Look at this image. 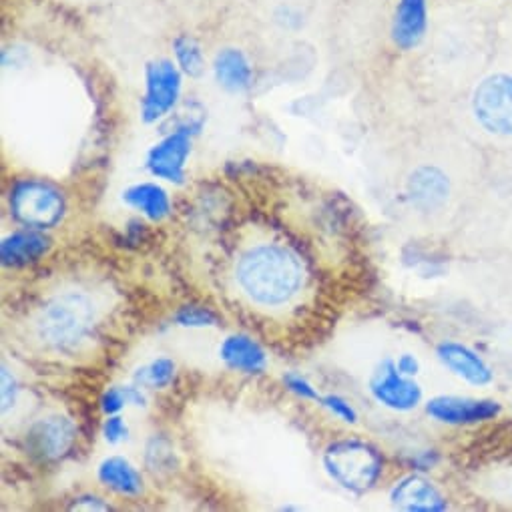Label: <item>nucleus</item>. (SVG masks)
<instances>
[{"label": "nucleus", "mask_w": 512, "mask_h": 512, "mask_svg": "<svg viewBox=\"0 0 512 512\" xmlns=\"http://www.w3.org/2000/svg\"><path fill=\"white\" fill-rule=\"evenodd\" d=\"M237 282L253 302L282 306L300 292L304 268L290 249L282 245H258L239 260Z\"/></svg>", "instance_id": "nucleus-1"}, {"label": "nucleus", "mask_w": 512, "mask_h": 512, "mask_svg": "<svg viewBox=\"0 0 512 512\" xmlns=\"http://www.w3.org/2000/svg\"><path fill=\"white\" fill-rule=\"evenodd\" d=\"M95 326V306L85 294L67 292L53 298L37 320L39 338L57 352L77 350Z\"/></svg>", "instance_id": "nucleus-2"}, {"label": "nucleus", "mask_w": 512, "mask_h": 512, "mask_svg": "<svg viewBox=\"0 0 512 512\" xmlns=\"http://www.w3.org/2000/svg\"><path fill=\"white\" fill-rule=\"evenodd\" d=\"M324 466L342 488L352 494H364L378 482L384 460L366 442L338 440L326 448Z\"/></svg>", "instance_id": "nucleus-3"}, {"label": "nucleus", "mask_w": 512, "mask_h": 512, "mask_svg": "<svg viewBox=\"0 0 512 512\" xmlns=\"http://www.w3.org/2000/svg\"><path fill=\"white\" fill-rule=\"evenodd\" d=\"M11 213L33 229L55 227L65 215L63 193L41 179H21L11 189Z\"/></svg>", "instance_id": "nucleus-4"}, {"label": "nucleus", "mask_w": 512, "mask_h": 512, "mask_svg": "<svg viewBox=\"0 0 512 512\" xmlns=\"http://www.w3.org/2000/svg\"><path fill=\"white\" fill-rule=\"evenodd\" d=\"M472 111L478 125L494 137H512V75L486 77L474 91Z\"/></svg>", "instance_id": "nucleus-5"}, {"label": "nucleus", "mask_w": 512, "mask_h": 512, "mask_svg": "<svg viewBox=\"0 0 512 512\" xmlns=\"http://www.w3.org/2000/svg\"><path fill=\"white\" fill-rule=\"evenodd\" d=\"M181 93V75L171 61H155L147 67V91L143 97V119L153 123L167 115Z\"/></svg>", "instance_id": "nucleus-6"}, {"label": "nucleus", "mask_w": 512, "mask_h": 512, "mask_svg": "<svg viewBox=\"0 0 512 512\" xmlns=\"http://www.w3.org/2000/svg\"><path fill=\"white\" fill-rule=\"evenodd\" d=\"M372 396L386 408L406 412L420 404L422 390L416 382L404 376L392 360H384L370 378Z\"/></svg>", "instance_id": "nucleus-7"}, {"label": "nucleus", "mask_w": 512, "mask_h": 512, "mask_svg": "<svg viewBox=\"0 0 512 512\" xmlns=\"http://www.w3.org/2000/svg\"><path fill=\"white\" fill-rule=\"evenodd\" d=\"M77 438V428L69 418L49 416L35 422L27 434L29 452L39 460H59L65 456Z\"/></svg>", "instance_id": "nucleus-8"}, {"label": "nucleus", "mask_w": 512, "mask_h": 512, "mask_svg": "<svg viewBox=\"0 0 512 512\" xmlns=\"http://www.w3.org/2000/svg\"><path fill=\"white\" fill-rule=\"evenodd\" d=\"M191 153V137L187 129H179L159 141L147 155L149 171L165 181L183 183L185 163Z\"/></svg>", "instance_id": "nucleus-9"}, {"label": "nucleus", "mask_w": 512, "mask_h": 512, "mask_svg": "<svg viewBox=\"0 0 512 512\" xmlns=\"http://www.w3.org/2000/svg\"><path fill=\"white\" fill-rule=\"evenodd\" d=\"M426 412L444 424H476L490 420L500 412L494 400H478L466 396H438L426 404Z\"/></svg>", "instance_id": "nucleus-10"}, {"label": "nucleus", "mask_w": 512, "mask_h": 512, "mask_svg": "<svg viewBox=\"0 0 512 512\" xmlns=\"http://www.w3.org/2000/svg\"><path fill=\"white\" fill-rule=\"evenodd\" d=\"M392 504L410 512H440L446 510V498L442 492L422 476H406L392 488Z\"/></svg>", "instance_id": "nucleus-11"}, {"label": "nucleus", "mask_w": 512, "mask_h": 512, "mask_svg": "<svg viewBox=\"0 0 512 512\" xmlns=\"http://www.w3.org/2000/svg\"><path fill=\"white\" fill-rule=\"evenodd\" d=\"M51 241L45 233L35 229L15 231L0 243V258L7 268H23L39 262L49 251Z\"/></svg>", "instance_id": "nucleus-12"}, {"label": "nucleus", "mask_w": 512, "mask_h": 512, "mask_svg": "<svg viewBox=\"0 0 512 512\" xmlns=\"http://www.w3.org/2000/svg\"><path fill=\"white\" fill-rule=\"evenodd\" d=\"M436 354L452 374L466 380L468 384L484 386L492 380V370L486 366V362L476 352L462 344L442 342L436 348Z\"/></svg>", "instance_id": "nucleus-13"}, {"label": "nucleus", "mask_w": 512, "mask_h": 512, "mask_svg": "<svg viewBox=\"0 0 512 512\" xmlns=\"http://www.w3.org/2000/svg\"><path fill=\"white\" fill-rule=\"evenodd\" d=\"M408 191L416 207L424 211H432L446 203L450 193V183H448V177L438 167L424 165L412 173Z\"/></svg>", "instance_id": "nucleus-14"}, {"label": "nucleus", "mask_w": 512, "mask_h": 512, "mask_svg": "<svg viewBox=\"0 0 512 512\" xmlns=\"http://www.w3.org/2000/svg\"><path fill=\"white\" fill-rule=\"evenodd\" d=\"M426 25V0H400L392 29L394 43L404 51L418 47L424 39Z\"/></svg>", "instance_id": "nucleus-15"}, {"label": "nucleus", "mask_w": 512, "mask_h": 512, "mask_svg": "<svg viewBox=\"0 0 512 512\" xmlns=\"http://www.w3.org/2000/svg\"><path fill=\"white\" fill-rule=\"evenodd\" d=\"M219 356L231 370H237L243 374H262L268 366V358L262 346L241 334L229 336L221 344Z\"/></svg>", "instance_id": "nucleus-16"}, {"label": "nucleus", "mask_w": 512, "mask_h": 512, "mask_svg": "<svg viewBox=\"0 0 512 512\" xmlns=\"http://www.w3.org/2000/svg\"><path fill=\"white\" fill-rule=\"evenodd\" d=\"M99 480L109 486L111 490L125 494V496H137L143 490V480L137 468L127 462L121 456H111L101 462L99 466Z\"/></svg>", "instance_id": "nucleus-17"}, {"label": "nucleus", "mask_w": 512, "mask_h": 512, "mask_svg": "<svg viewBox=\"0 0 512 512\" xmlns=\"http://www.w3.org/2000/svg\"><path fill=\"white\" fill-rule=\"evenodd\" d=\"M123 199L151 221H161L171 213V201L163 187L155 183H139L123 193Z\"/></svg>", "instance_id": "nucleus-18"}, {"label": "nucleus", "mask_w": 512, "mask_h": 512, "mask_svg": "<svg viewBox=\"0 0 512 512\" xmlns=\"http://www.w3.org/2000/svg\"><path fill=\"white\" fill-rule=\"evenodd\" d=\"M215 77L217 83L233 93L245 91L251 85V67L247 59L235 51V49H225L215 57Z\"/></svg>", "instance_id": "nucleus-19"}, {"label": "nucleus", "mask_w": 512, "mask_h": 512, "mask_svg": "<svg viewBox=\"0 0 512 512\" xmlns=\"http://www.w3.org/2000/svg\"><path fill=\"white\" fill-rule=\"evenodd\" d=\"M175 57L177 63L181 65V69L189 75V77H199L203 71V55L199 45L189 39V37H179L175 41Z\"/></svg>", "instance_id": "nucleus-20"}, {"label": "nucleus", "mask_w": 512, "mask_h": 512, "mask_svg": "<svg viewBox=\"0 0 512 512\" xmlns=\"http://www.w3.org/2000/svg\"><path fill=\"white\" fill-rule=\"evenodd\" d=\"M173 376H175V364L169 358H159L151 362L147 368L139 370L137 382L151 388H165L171 384Z\"/></svg>", "instance_id": "nucleus-21"}, {"label": "nucleus", "mask_w": 512, "mask_h": 512, "mask_svg": "<svg viewBox=\"0 0 512 512\" xmlns=\"http://www.w3.org/2000/svg\"><path fill=\"white\" fill-rule=\"evenodd\" d=\"M177 324L185 328H203V326H215L217 318L211 310L199 308V306H185L175 314Z\"/></svg>", "instance_id": "nucleus-22"}, {"label": "nucleus", "mask_w": 512, "mask_h": 512, "mask_svg": "<svg viewBox=\"0 0 512 512\" xmlns=\"http://www.w3.org/2000/svg\"><path fill=\"white\" fill-rule=\"evenodd\" d=\"M125 404H131L129 400V388H109L101 398V408L105 414H117L123 410Z\"/></svg>", "instance_id": "nucleus-23"}, {"label": "nucleus", "mask_w": 512, "mask_h": 512, "mask_svg": "<svg viewBox=\"0 0 512 512\" xmlns=\"http://www.w3.org/2000/svg\"><path fill=\"white\" fill-rule=\"evenodd\" d=\"M322 406H326L334 416L342 418L344 422H356L358 420V414L356 410L340 396H326V398H320Z\"/></svg>", "instance_id": "nucleus-24"}, {"label": "nucleus", "mask_w": 512, "mask_h": 512, "mask_svg": "<svg viewBox=\"0 0 512 512\" xmlns=\"http://www.w3.org/2000/svg\"><path fill=\"white\" fill-rule=\"evenodd\" d=\"M284 384H286L296 396H300V398H304V400H320V394L316 392V388H314L306 378H302V376H298V374H286V376H284Z\"/></svg>", "instance_id": "nucleus-25"}, {"label": "nucleus", "mask_w": 512, "mask_h": 512, "mask_svg": "<svg viewBox=\"0 0 512 512\" xmlns=\"http://www.w3.org/2000/svg\"><path fill=\"white\" fill-rule=\"evenodd\" d=\"M103 436H105V440L111 442V444L121 442V440L127 436V426H125L123 418L111 414V416L105 420V424H103Z\"/></svg>", "instance_id": "nucleus-26"}, {"label": "nucleus", "mask_w": 512, "mask_h": 512, "mask_svg": "<svg viewBox=\"0 0 512 512\" xmlns=\"http://www.w3.org/2000/svg\"><path fill=\"white\" fill-rule=\"evenodd\" d=\"M17 396V380L7 366H3V410L7 412Z\"/></svg>", "instance_id": "nucleus-27"}, {"label": "nucleus", "mask_w": 512, "mask_h": 512, "mask_svg": "<svg viewBox=\"0 0 512 512\" xmlns=\"http://www.w3.org/2000/svg\"><path fill=\"white\" fill-rule=\"evenodd\" d=\"M396 366H398V370H400L404 376H416L418 370H420L418 360H416L414 356H410V354L400 356V360L396 362Z\"/></svg>", "instance_id": "nucleus-28"}]
</instances>
